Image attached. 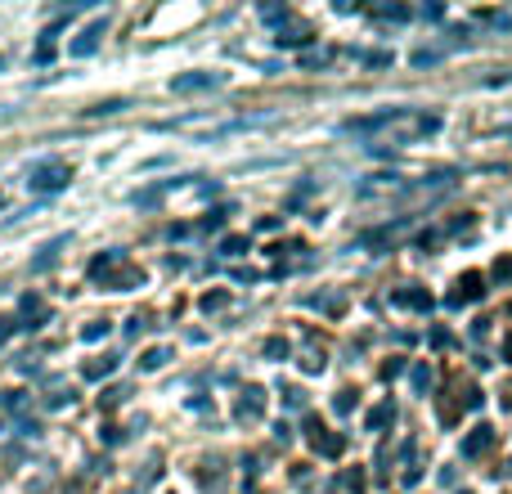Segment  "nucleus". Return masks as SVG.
<instances>
[{"instance_id":"7ed1b4c3","label":"nucleus","mask_w":512,"mask_h":494,"mask_svg":"<svg viewBox=\"0 0 512 494\" xmlns=\"http://www.w3.org/2000/svg\"><path fill=\"white\" fill-rule=\"evenodd\" d=\"M99 36H104V23H90V27H86V32H81V36H77V41H72V45H68V50H72V54H77V59H86V54H95Z\"/></svg>"},{"instance_id":"39448f33","label":"nucleus","mask_w":512,"mask_h":494,"mask_svg":"<svg viewBox=\"0 0 512 494\" xmlns=\"http://www.w3.org/2000/svg\"><path fill=\"white\" fill-rule=\"evenodd\" d=\"M396 301H400V306H414V310H432V297H427V292H418V288L414 292H400Z\"/></svg>"},{"instance_id":"ddd939ff","label":"nucleus","mask_w":512,"mask_h":494,"mask_svg":"<svg viewBox=\"0 0 512 494\" xmlns=\"http://www.w3.org/2000/svg\"><path fill=\"white\" fill-rule=\"evenodd\" d=\"M333 405H337V414H351L355 396H351V391H342V396H337V400H333Z\"/></svg>"},{"instance_id":"4468645a","label":"nucleus","mask_w":512,"mask_h":494,"mask_svg":"<svg viewBox=\"0 0 512 494\" xmlns=\"http://www.w3.org/2000/svg\"><path fill=\"white\" fill-rule=\"evenodd\" d=\"M5 337H9V319H0V342H5Z\"/></svg>"},{"instance_id":"f8f14e48","label":"nucleus","mask_w":512,"mask_h":494,"mask_svg":"<svg viewBox=\"0 0 512 494\" xmlns=\"http://www.w3.org/2000/svg\"><path fill=\"white\" fill-rule=\"evenodd\" d=\"M243 247H248V239H225V243H221V252H225V256H239Z\"/></svg>"},{"instance_id":"6e6552de","label":"nucleus","mask_w":512,"mask_h":494,"mask_svg":"<svg viewBox=\"0 0 512 494\" xmlns=\"http://www.w3.org/2000/svg\"><path fill=\"white\" fill-rule=\"evenodd\" d=\"M167 360H171V351H167V346H153V351L144 355V369L153 373V369H162V364H167Z\"/></svg>"},{"instance_id":"2eb2a0df","label":"nucleus","mask_w":512,"mask_h":494,"mask_svg":"<svg viewBox=\"0 0 512 494\" xmlns=\"http://www.w3.org/2000/svg\"><path fill=\"white\" fill-rule=\"evenodd\" d=\"M463 494H468V490H463Z\"/></svg>"},{"instance_id":"9d476101","label":"nucleus","mask_w":512,"mask_h":494,"mask_svg":"<svg viewBox=\"0 0 512 494\" xmlns=\"http://www.w3.org/2000/svg\"><path fill=\"white\" fill-rule=\"evenodd\" d=\"M265 355H270V360H283V355H288V342H283V337H270V342H265Z\"/></svg>"},{"instance_id":"f257e3e1","label":"nucleus","mask_w":512,"mask_h":494,"mask_svg":"<svg viewBox=\"0 0 512 494\" xmlns=\"http://www.w3.org/2000/svg\"><path fill=\"white\" fill-rule=\"evenodd\" d=\"M221 77H212V72H185V77H176L171 81V90H180V95H194V90H207V86H216Z\"/></svg>"},{"instance_id":"20e7f679","label":"nucleus","mask_w":512,"mask_h":494,"mask_svg":"<svg viewBox=\"0 0 512 494\" xmlns=\"http://www.w3.org/2000/svg\"><path fill=\"white\" fill-rule=\"evenodd\" d=\"M490 441H495V432H490V427L481 423L477 432H472L468 441H463V454H468V459H477V454H486V450H490Z\"/></svg>"},{"instance_id":"423d86ee","label":"nucleus","mask_w":512,"mask_h":494,"mask_svg":"<svg viewBox=\"0 0 512 494\" xmlns=\"http://www.w3.org/2000/svg\"><path fill=\"white\" fill-rule=\"evenodd\" d=\"M391 414H396L391 405H378V409H373V414H369V432H382V427L391 423Z\"/></svg>"},{"instance_id":"0eeeda50","label":"nucleus","mask_w":512,"mask_h":494,"mask_svg":"<svg viewBox=\"0 0 512 494\" xmlns=\"http://www.w3.org/2000/svg\"><path fill=\"white\" fill-rule=\"evenodd\" d=\"M490 279H495V283H508L512 279V256H499V261L490 265Z\"/></svg>"},{"instance_id":"1a4fd4ad","label":"nucleus","mask_w":512,"mask_h":494,"mask_svg":"<svg viewBox=\"0 0 512 494\" xmlns=\"http://www.w3.org/2000/svg\"><path fill=\"white\" fill-rule=\"evenodd\" d=\"M117 369V360H113V355H104V364H90V369H86V378H108V373H113Z\"/></svg>"},{"instance_id":"9b49d317","label":"nucleus","mask_w":512,"mask_h":494,"mask_svg":"<svg viewBox=\"0 0 512 494\" xmlns=\"http://www.w3.org/2000/svg\"><path fill=\"white\" fill-rule=\"evenodd\" d=\"M432 387V369H427V364H418L414 369V391H427Z\"/></svg>"},{"instance_id":"f03ea898","label":"nucleus","mask_w":512,"mask_h":494,"mask_svg":"<svg viewBox=\"0 0 512 494\" xmlns=\"http://www.w3.org/2000/svg\"><path fill=\"white\" fill-rule=\"evenodd\" d=\"M68 180H72L68 167H41V171L32 176V185H36V189H63Z\"/></svg>"}]
</instances>
